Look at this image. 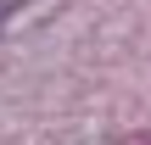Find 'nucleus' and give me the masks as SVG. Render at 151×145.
<instances>
[{"label":"nucleus","instance_id":"nucleus-1","mask_svg":"<svg viewBox=\"0 0 151 145\" xmlns=\"http://www.w3.org/2000/svg\"><path fill=\"white\" fill-rule=\"evenodd\" d=\"M146 145H151V140H146Z\"/></svg>","mask_w":151,"mask_h":145}]
</instances>
